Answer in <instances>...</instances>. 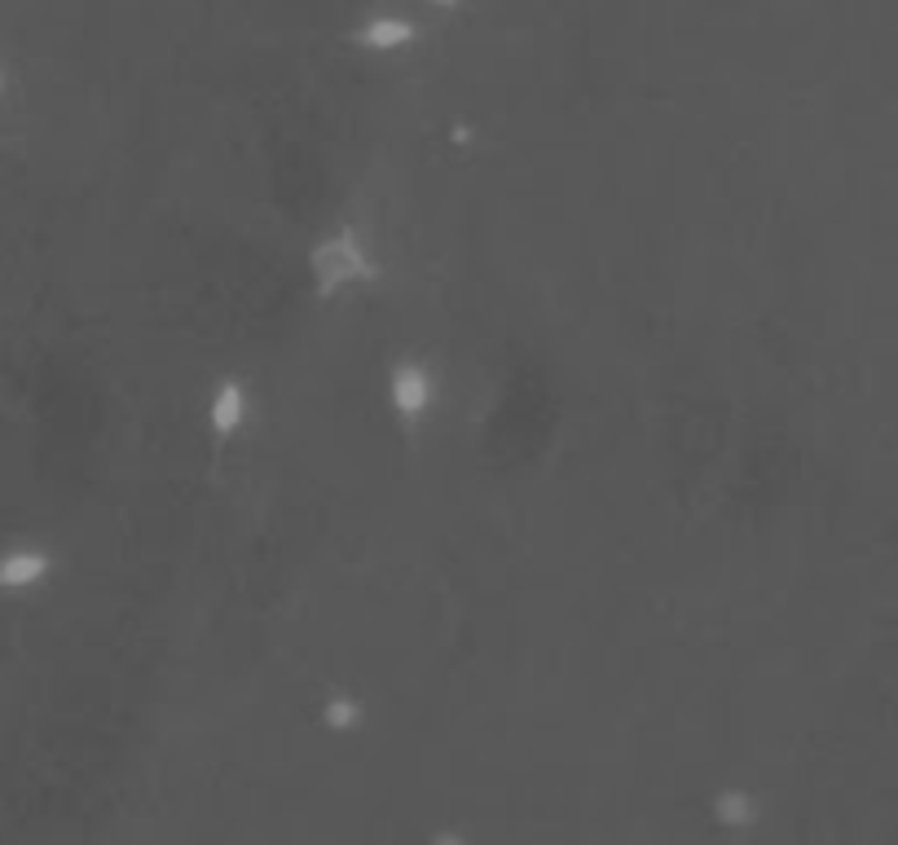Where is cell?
Masks as SVG:
<instances>
[{
  "label": "cell",
  "instance_id": "cell-5",
  "mask_svg": "<svg viewBox=\"0 0 898 845\" xmlns=\"http://www.w3.org/2000/svg\"><path fill=\"white\" fill-rule=\"evenodd\" d=\"M414 36V27H405V22H375V27H366V44H375V49H396V44H405Z\"/></svg>",
  "mask_w": 898,
  "mask_h": 845
},
{
  "label": "cell",
  "instance_id": "cell-3",
  "mask_svg": "<svg viewBox=\"0 0 898 845\" xmlns=\"http://www.w3.org/2000/svg\"><path fill=\"white\" fill-rule=\"evenodd\" d=\"M243 410H248L243 388H239V383H221V392H216L212 405H208V423H212V432H221V436L239 432V427H243Z\"/></svg>",
  "mask_w": 898,
  "mask_h": 845
},
{
  "label": "cell",
  "instance_id": "cell-6",
  "mask_svg": "<svg viewBox=\"0 0 898 845\" xmlns=\"http://www.w3.org/2000/svg\"><path fill=\"white\" fill-rule=\"evenodd\" d=\"M432 4H458V0H432Z\"/></svg>",
  "mask_w": 898,
  "mask_h": 845
},
{
  "label": "cell",
  "instance_id": "cell-2",
  "mask_svg": "<svg viewBox=\"0 0 898 845\" xmlns=\"http://www.w3.org/2000/svg\"><path fill=\"white\" fill-rule=\"evenodd\" d=\"M387 392H392V405H396L405 419H418V414L427 410V396H432L423 365H414V362H401L396 370H392Z\"/></svg>",
  "mask_w": 898,
  "mask_h": 845
},
{
  "label": "cell",
  "instance_id": "cell-4",
  "mask_svg": "<svg viewBox=\"0 0 898 845\" xmlns=\"http://www.w3.org/2000/svg\"><path fill=\"white\" fill-rule=\"evenodd\" d=\"M49 560L40 551H13L0 560V586H31L36 577H44Z\"/></svg>",
  "mask_w": 898,
  "mask_h": 845
},
{
  "label": "cell",
  "instance_id": "cell-1",
  "mask_svg": "<svg viewBox=\"0 0 898 845\" xmlns=\"http://www.w3.org/2000/svg\"><path fill=\"white\" fill-rule=\"evenodd\" d=\"M366 269H371L366 251H362V242L353 239V234H331V239H322L309 251V273H313L317 291H326V295L353 286Z\"/></svg>",
  "mask_w": 898,
  "mask_h": 845
}]
</instances>
